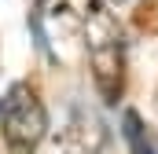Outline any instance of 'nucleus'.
Segmentation results:
<instances>
[{"label": "nucleus", "instance_id": "1", "mask_svg": "<svg viewBox=\"0 0 158 154\" xmlns=\"http://www.w3.org/2000/svg\"><path fill=\"white\" fill-rule=\"evenodd\" d=\"M81 33H85V51H88L96 92L107 107H114L125 92V30L103 0H92L85 7Z\"/></svg>", "mask_w": 158, "mask_h": 154}, {"label": "nucleus", "instance_id": "2", "mask_svg": "<svg viewBox=\"0 0 158 154\" xmlns=\"http://www.w3.org/2000/svg\"><path fill=\"white\" fill-rule=\"evenodd\" d=\"M0 132L11 154H33L48 136V110L30 84H11L0 103Z\"/></svg>", "mask_w": 158, "mask_h": 154}, {"label": "nucleus", "instance_id": "3", "mask_svg": "<svg viewBox=\"0 0 158 154\" xmlns=\"http://www.w3.org/2000/svg\"><path fill=\"white\" fill-rule=\"evenodd\" d=\"M30 26H33V33H37V44L59 63V59H63V48L77 37L81 18L74 15L70 0H33Z\"/></svg>", "mask_w": 158, "mask_h": 154}, {"label": "nucleus", "instance_id": "4", "mask_svg": "<svg viewBox=\"0 0 158 154\" xmlns=\"http://www.w3.org/2000/svg\"><path fill=\"white\" fill-rule=\"evenodd\" d=\"M63 147L66 154H99L103 147V125L92 110H74L66 132H63Z\"/></svg>", "mask_w": 158, "mask_h": 154}, {"label": "nucleus", "instance_id": "5", "mask_svg": "<svg viewBox=\"0 0 158 154\" xmlns=\"http://www.w3.org/2000/svg\"><path fill=\"white\" fill-rule=\"evenodd\" d=\"M121 132H125L129 154H158V140L151 136V128L143 125V117L136 114V110H125V117H121Z\"/></svg>", "mask_w": 158, "mask_h": 154}, {"label": "nucleus", "instance_id": "6", "mask_svg": "<svg viewBox=\"0 0 158 154\" xmlns=\"http://www.w3.org/2000/svg\"><path fill=\"white\" fill-rule=\"evenodd\" d=\"M114 4H125V0H114Z\"/></svg>", "mask_w": 158, "mask_h": 154}]
</instances>
